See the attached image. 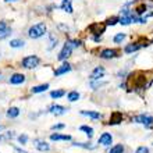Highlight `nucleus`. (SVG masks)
I'll return each mask as SVG.
<instances>
[{"instance_id":"nucleus-1","label":"nucleus","mask_w":153,"mask_h":153,"mask_svg":"<svg viewBox=\"0 0 153 153\" xmlns=\"http://www.w3.org/2000/svg\"><path fill=\"white\" fill-rule=\"evenodd\" d=\"M46 33V24L45 22H38V24L32 25L28 29V36L31 39H39Z\"/></svg>"},{"instance_id":"nucleus-2","label":"nucleus","mask_w":153,"mask_h":153,"mask_svg":"<svg viewBox=\"0 0 153 153\" xmlns=\"http://www.w3.org/2000/svg\"><path fill=\"white\" fill-rule=\"evenodd\" d=\"M39 64H40V59L36 54H29V56L24 57L21 60V65L27 70H35Z\"/></svg>"},{"instance_id":"nucleus-3","label":"nucleus","mask_w":153,"mask_h":153,"mask_svg":"<svg viewBox=\"0 0 153 153\" xmlns=\"http://www.w3.org/2000/svg\"><path fill=\"white\" fill-rule=\"evenodd\" d=\"M73 50H74V46H73V42H71V39L65 40V43L63 45V49L60 50L59 56H57V60L65 61L70 56H71V54H73Z\"/></svg>"},{"instance_id":"nucleus-4","label":"nucleus","mask_w":153,"mask_h":153,"mask_svg":"<svg viewBox=\"0 0 153 153\" xmlns=\"http://www.w3.org/2000/svg\"><path fill=\"white\" fill-rule=\"evenodd\" d=\"M88 31L92 35H97V36H102L103 32L106 31V24L105 22H93L88 27Z\"/></svg>"},{"instance_id":"nucleus-5","label":"nucleus","mask_w":153,"mask_h":153,"mask_svg":"<svg viewBox=\"0 0 153 153\" xmlns=\"http://www.w3.org/2000/svg\"><path fill=\"white\" fill-rule=\"evenodd\" d=\"M118 50L117 49H103V50H100V53H99V57H100L102 60H111V59H116L117 56H118Z\"/></svg>"},{"instance_id":"nucleus-6","label":"nucleus","mask_w":153,"mask_h":153,"mask_svg":"<svg viewBox=\"0 0 153 153\" xmlns=\"http://www.w3.org/2000/svg\"><path fill=\"white\" fill-rule=\"evenodd\" d=\"M134 123H138V124H143L146 127H149V125L153 124V116H149V114H139V116H135L132 118Z\"/></svg>"},{"instance_id":"nucleus-7","label":"nucleus","mask_w":153,"mask_h":153,"mask_svg":"<svg viewBox=\"0 0 153 153\" xmlns=\"http://www.w3.org/2000/svg\"><path fill=\"white\" fill-rule=\"evenodd\" d=\"M105 75H106L105 67H103V65H97V67H95V68H93L92 73H91L89 79H91V81H99V79H102Z\"/></svg>"},{"instance_id":"nucleus-8","label":"nucleus","mask_w":153,"mask_h":153,"mask_svg":"<svg viewBox=\"0 0 153 153\" xmlns=\"http://www.w3.org/2000/svg\"><path fill=\"white\" fill-rule=\"evenodd\" d=\"M68 111V109L67 107H64V106H61V105H50L49 106V109H48V113L50 114H54V116H63V114H65Z\"/></svg>"},{"instance_id":"nucleus-9","label":"nucleus","mask_w":153,"mask_h":153,"mask_svg":"<svg viewBox=\"0 0 153 153\" xmlns=\"http://www.w3.org/2000/svg\"><path fill=\"white\" fill-rule=\"evenodd\" d=\"M71 71V64L70 63H67V61H64L61 65H59L54 71H53V75L54 76H60V75H64V74L70 73Z\"/></svg>"},{"instance_id":"nucleus-10","label":"nucleus","mask_w":153,"mask_h":153,"mask_svg":"<svg viewBox=\"0 0 153 153\" xmlns=\"http://www.w3.org/2000/svg\"><path fill=\"white\" fill-rule=\"evenodd\" d=\"M111 142H113V135L110 132H103L97 139V143L102 146H110Z\"/></svg>"},{"instance_id":"nucleus-11","label":"nucleus","mask_w":153,"mask_h":153,"mask_svg":"<svg viewBox=\"0 0 153 153\" xmlns=\"http://www.w3.org/2000/svg\"><path fill=\"white\" fill-rule=\"evenodd\" d=\"M33 146L39 152H49L50 150V145L46 141H43V139H35L33 141Z\"/></svg>"},{"instance_id":"nucleus-12","label":"nucleus","mask_w":153,"mask_h":153,"mask_svg":"<svg viewBox=\"0 0 153 153\" xmlns=\"http://www.w3.org/2000/svg\"><path fill=\"white\" fill-rule=\"evenodd\" d=\"M25 75L24 74H21V73H16V74H13L11 76H10V79H8V82L11 85H21V84H24L25 82Z\"/></svg>"},{"instance_id":"nucleus-13","label":"nucleus","mask_w":153,"mask_h":153,"mask_svg":"<svg viewBox=\"0 0 153 153\" xmlns=\"http://www.w3.org/2000/svg\"><path fill=\"white\" fill-rule=\"evenodd\" d=\"M141 48H142V45H139L138 42H132V43H128L124 48V53H125V54H132V53H135L137 50H139Z\"/></svg>"},{"instance_id":"nucleus-14","label":"nucleus","mask_w":153,"mask_h":153,"mask_svg":"<svg viewBox=\"0 0 153 153\" xmlns=\"http://www.w3.org/2000/svg\"><path fill=\"white\" fill-rule=\"evenodd\" d=\"M123 121V114L120 111H113L111 113V117L109 120V125H117V124H121Z\"/></svg>"},{"instance_id":"nucleus-15","label":"nucleus","mask_w":153,"mask_h":153,"mask_svg":"<svg viewBox=\"0 0 153 153\" xmlns=\"http://www.w3.org/2000/svg\"><path fill=\"white\" fill-rule=\"evenodd\" d=\"M60 10L68 13V14H73L74 8H73V0H63L60 4Z\"/></svg>"},{"instance_id":"nucleus-16","label":"nucleus","mask_w":153,"mask_h":153,"mask_svg":"<svg viewBox=\"0 0 153 153\" xmlns=\"http://www.w3.org/2000/svg\"><path fill=\"white\" fill-rule=\"evenodd\" d=\"M81 114H82V116H86V117H91L92 120H100L102 118V113L95 111V110H82Z\"/></svg>"},{"instance_id":"nucleus-17","label":"nucleus","mask_w":153,"mask_h":153,"mask_svg":"<svg viewBox=\"0 0 153 153\" xmlns=\"http://www.w3.org/2000/svg\"><path fill=\"white\" fill-rule=\"evenodd\" d=\"M50 141H71V135H64V134H59V132H54L50 135Z\"/></svg>"},{"instance_id":"nucleus-18","label":"nucleus","mask_w":153,"mask_h":153,"mask_svg":"<svg viewBox=\"0 0 153 153\" xmlns=\"http://www.w3.org/2000/svg\"><path fill=\"white\" fill-rule=\"evenodd\" d=\"M49 89V84H40L36 85V86H32L29 92L31 93H42V92H46Z\"/></svg>"},{"instance_id":"nucleus-19","label":"nucleus","mask_w":153,"mask_h":153,"mask_svg":"<svg viewBox=\"0 0 153 153\" xmlns=\"http://www.w3.org/2000/svg\"><path fill=\"white\" fill-rule=\"evenodd\" d=\"M13 138H16V131H7V132L0 134V142H7Z\"/></svg>"},{"instance_id":"nucleus-20","label":"nucleus","mask_w":153,"mask_h":153,"mask_svg":"<svg viewBox=\"0 0 153 153\" xmlns=\"http://www.w3.org/2000/svg\"><path fill=\"white\" fill-rule=\"evenodd\" d=\"M57 43H59V39H57V36H54V33L50 32V33H49V46H48V50H53V49L57 46Z\"/></svg>"},{"instance_id":"nucleus-21","label":"nucleus","mask_w":153,"mask_h":153,"mask_svg":"<svg viewBox=\"0 0 153 153\" xmlns=\"http://www.w3.org/2000/svg\"><path fill=\"white\" fill-rule=\"evenodd\" d=\"M79 92H76V91H71V92L67 93V100L70 102V103H74V102H78L79 100Z\"/></svg>"},{"instance_id":"nucleus-22","label":"nucleus","mask_w":153,"mask_h":153,"mask_svg":"<svg viewBox=\"0 0 153 153\" xmlns=\"http://www.w3.org/2000/svg\"><path fill=\"white\" fill-rule=\"evenodd\" d=\"M79 131L85 132V135H86V138H88V139H92V138H93V128H92V127H89V125H81Z\"/></svg>"},{"instance_id":"nucleus-23","label":"nucleus","mask_w":153,"mask_h":153,"mask_svg":"<svg viewBox=\"0 0 153 153\" xmlns=\"http://www.w3.org/2000/svg\"><path fill=\"white\" fill-rule=\"evenodd\" d=\"M21 110L18 109V107H10V109L7 110V113H6V116L8 117V118H17V117L20 116Z\"/></svg>"},{"instance_id":"nucleus-24","label":"nucleus","mask_w":153,"mask_h":153,"mask_svg":"<svg viewBox=\"0 0 153 153\" xmlns=\"http://www.w3.org/2000/svg\"><path fill=\"white\" fill-rule=\"evenodd\" d=\"M65 95V89H54L50 92V97L52 99H61Z\"/></svg>"},{"instance_id":"nucleus-25","label":"nucleus","mask_w":153,"mask_h":153,"mask_svg":"<svg viewBox=\"0 0 153 153\" xmlns=\"http://www.w3.org/2000/svg\"><path fill=\"white\" fill-rule=\"evenodd\" d=\"M10 48H13V49H20V48H24L25 46V42L22 39H13V40H10Z\"/></svg>"},{"instance_id":"nucleus-26","label":"nucleus","mask_w":153,"mask_h":153,"mask_svg":"<svg viewBox=\"0 0 153 153\" xmlns=\"http://www.w3.org/2000/svg\"><path fill=\"white\" fill-rule=\"evenodd\" d=\"M73 146H78V148H82V149H95L96 148L91 142H74Z\"/></svg>"},{"instance_id":"nucleus-27","label":"nucleus","mask_w":153,"mask_h":153,"mask_svg":"<svg viewBox=\"0 0 153 153\" xmlns=\"http://www.w3.org/2000/svg\"><path fill=\"white\" fill-rule=\"evenodd\" d=\"M124 150H125V146L123 143H117V145L110 148L109 153H124Z\"/></svg>"},{"instance_id":"nucleus-28","label":"nucleus","mask_w":153,"mask_h":153,"mask_svg":"<svg viewBox=\"0 0 153 153\" xmlns=\"http://www.w3.org/2000/svg\"><path fill=\"white\" fill-rule=\"evenodd\" d=\"M127 38V35H125L124 32H118L117 35H114V38H113V42L116 45H120V43H123V40Z\"/></svg>"},{"instance_id":"nucleus-29","label":"nucleus","mask_w":153,"mask_h":153,"mask_svg":"<svg viewBox=\"0 0 153 153\" xmlns=\"http://www.w3.org/2000/svg\"><path fill=\"white\" fill-rule=\"evenodd\" d=\"M118 21H120V17H110V18H107L105 21V24L106 27H113V25L118 24Z\"/></svg>"},{"instance_id":"nucleus-30","label":"nucleus","mask_w":153,"mask_h":153,"mask_svg":"<svg viewBox=\"0 0 153 153\" xmlns=\"http://www.w3.org/2000/svg\"><path fill=\"white\" fill-rule=\"evenodd\" d=\"M28 135L27 134H21V135H18V142H20V145H27L28 143Z\"/></svg>"},{"instance_id":"nucleus-31","label":"nucleus","mask_w":153,"mask_h":153,"mask_svg":"<svg viewBox=\"0 0 153 153\" xmlns=\"http://www.w3.org/2000/svg\"><path fill=\"white\" fill-rule=\"evenodd\" d=\"M107 82H99V81H91V88L92 89H97L100 88V86H103V85H106Z\"/></svg>"},{"instance_id":"nucleus-32","label":"nucleus","mask_w":153,"mask_h":153,"mask_svg":"<svg viewBox=\"0 0 153 153\" xmlns=\"http://www.w3.org/2000/svg\"><path fill=\"white\" fill-rule=\"evenodd\" d=\"M10 33H11V28H7V29H4V31H1V32H0V39L7 38Z\"/></svg>"},{"instance_id":"nucleus-33","label":"nucleus","mask_w":153,"mask_h":153,"mask_svg":"<svg viewBox=\"0 0 153 153\" xmlns=\"http://www.w3.org/2000/svg\"><path fill=\"white\" fill-rule=\"evenodd\" d=\"M135 153H149V148H148V146H139V148L135 150Z\"/></svg>"},{"instance_id":"nucleus-34","label":"nucleus","mask_w":153,"mask_h":153,"mask_svg":"<svg viewBox=\"0 0 153 153\" xmlns=\"http://www.w3.org/2000/svg\"><path fill=\"white\" fill-rule=\"evenodd\" d=\"M63 128H65V124H63V123L52 125V129H53V131H59V129H63Z\"/></svg>"},{"instance_id":"nucleus-35","label":"nucleus","mask_w":153,"mask_h":153,"mask_svg":"<svg viewBox=\"0 0 153 153\" xmlns=\"http://www.w3.org/2000/svg\"><path fill=\"white\" fill-rule=\"evenodd\" d=\"M71 42H73V46H74V49H75V48H79L81 45H82V42H81L79 39H71Z\"/></svg>"},{"instance_id":"nucleus-36","label":"nucleus","mask_w":153,"mask_h":153,"mask_svg":"<svg viewBox=\"0 0 153 153\" xmlns=\"http://www.w3.org/2000/svg\"><path fill=\"white\" fill-rule=\"evenodd\" d=\"M8 27H7V22L6 21H0V32L1 31H4V29H7Z\"/></svg>"},{"instance_id":"nucleus-37","label":"nucleus","mask_w":153,"mask_h":153,"mask_svg":"<svg viewBox=\"0 0 153 153\" xmlns=\"http://www.w3.org/2000/svg\"><path fill=\"white\" fill-rule=\"evenodd\" d=\"M57 27H59L61 31H64V32H65V31H68V27H67V25H64V24H59Z\"/></svg>"},{"instance_id":"nucleus-38","label":"nucleus","mask_w":153,"mask_h":153,"mask_svg":"<svg viewBox=\"0 0 153 153\" xmlns=\"http://www.w3.org/2000/svg\"><path fill=\"white\" fill-rule=\"evenodd\" d=\"M92 39H93V42H96V43H99L102 40V36H97V35H92Z\"/></svg>"},{"instance_id":"nucleus-39","label":"nucleus","mask_w":153,"mask_h":153,"mask_svg":"<svg viewBox=\"0 0 153 153\" xmlns=\"http://www.w3.org/2000/svg\"><path fill=\"white\" fill-rule=\"evenodd\" d=\"M6 3H14V1H18V0H4Z\"/></svg>"},{"instance_id":"nucleus-40","label":"nucleus","mask_w":153,"mask_h":153,"mask_svg":"<svg viewBox=\"0 0 153 153\" xmlns=\"http://www.w3.org/2000/svg\"><path fill=\"white\" fill-rule=\"evenodd\" d=\"M3 129H4V127L3 125H0V131H3Z\"/></svg>"}]
</instances>
